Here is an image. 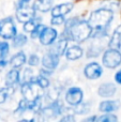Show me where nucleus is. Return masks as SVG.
<instances>
[{"instance_id":"obj_27","label":"nucleus","mask_w":121,"mask_h":122,"mask_svg":"<svg viewBox=\"0 0 121 122\" xmlns=\"http://www.w3.org/2000/svg\"><path fill=\"white\" fill-rule=\"evenodd\" d=\"M9 51H10V45L8 42H0V60L4 59L8 56Z\"/></svg>"},{"instance_id":"obj_4","label":"nucleus","mask_w":121,"mask_h":122,"mask_svg":"<svg viewBox=\"0 0 121 122\" xmlns=\"http://www.w3.org/2000/svg\"><path fill=\"white\" fill-rule=\"evenodd\" d=\"M17 33V29L12 17H5L0 20V36L4 40H12Z\"/></svg>"},{"instance_id":"obj_34","label":"nucleus","mask_w":121,"mask_h":122,"mask_svg":"<svg viewBox=\"0 0 121 122\" xmlns=\"http://www.w3.org/2000/svg\"><path fill=\"white\" fill-rule=\"evenodd\" d=\"M115 80L117 84L121 85V70H119V71L115 74Z\"/></svg>"},{"instance_id":"obj_13","label":"nucleus","mask_w":121,"mask_h":122,"mask_svg":"<svg viewBox=\"0 0 121 122\" xmlns=\"http://www.w3.org/2000/svg\"><path fill=\"white\" fill-rule=\"evenodd\" d=\"M68 44H69V40L61 36L57 41H55L51 44L50 53H54L58 56H63L66 49L68 48Z\"/></svg>"},{"instance_id":"obj_35","label":"nucleus","mask_w":121,"mask_h":122,"mask_svg":"<svg viewBox=\"0 0 121 122\" xmlns=\"http://www.w3.org/2000/svg\"><path fill=\"white\" fill-rule=\"evenodd\" d=\"M30 1H31V0H18V3H17V6H24V5H28Z\"/></svg>"},{"instance_id":"obj_10","label":"nucleus","mask_w":121,"mask_h":122,"mask_svg":"<svg viewBox=\"0 0 121 122\" xmlns=\"http://www.w3.org/2000/svg\"><path fill=\"white\" fill-rule=\"evenodd\" d=\"M35 16V11L32 6L24 5V6H17L16 10V18L19 23H25V21L29 20V19L33 18Z\"/></svg>"},{"instance_id":"obj_31","label":"nucleus","mask_w":121,"mask_h":122,"mask_svg":"<svg viewBox=\"0 0 121 122\" xmlns=\"http://www.w3.org/2000/svg\"><path fill=\"white\" fill-rule=\"evenodd\" d=\"M27 63L30 66H36V65H39V63H40V58H39L38 55L32 54V55H30L29 57H28Z\"/></svg>"},{"instance_id":"obj_25","label":"nucleus","mask_w":121,"mask_h":122,"mask_svg":"<svg viewBox=\"0 0 121 122\" xmlns=\"http://www.w3.org/2000/svg\"><path fill=\"white\" fill-rule=\"evenodd\" d=\"M96 121L99 122H117L118 118L113 114H109V112H104V115L100 117H96Z\"/></svg>"},{"instance_id":"obj_32","label":"nucleus","mask_w":121,"mask_h":122,"mask_svg":"<svg viewBox=\"0 0 121 122\" xmlns=\"http://www.w3.org/2000/svg\"><path fill=\"white\" fill-rule=\"evenodd\" d=\"M66 21V18L64 16H51V25H55V26H59V25H62L64 24Z\"/></svg>"},{"instance_id":"obj_2","label":"nucleus","mask_w":121,"mask_h":122,"mask_svg":"<svg viewBox=\"0 0 121 122\" xmlns=\"http://www.w3.org/2000/svg\"><path fill=\"white\" fill-rule=\"evenodd\" d=\"M114 19V12L107 8L96 10L90 14L88 23L92 30H106Z\"/></svg>"},{"instance_id":"obj_15","label":"nucleus","mask_w":121,"mask_h":122,"mask_svg":"<svg viewBox=\"0 0 121 122\" xmlns=\"http://www.w3.org/2000/svg\"><path fill=\"white\" fill-rule=\"evenodd\" d=\"M117 88L111 82H105V84L100 85L98 89V94L101 97H111L115 95Z\"/></svg>"},{"instance_id":"obj_8","label":"nucleus","mask_w":121,"mask_h":122,"mask_svg":"<svg viewBox=\"0 0 121 122\" xmlns=\"http://www.w3.org/2000/svg\"><path fill=\"white\" fill-rule=\"evenodd\" d=\"M58 36V32L55 28L51 27H45L44 29L42 30L41 34L39 36V40H40V43L44 46H50L56 40H57Z\"/></svg>"},{"instance_id":"obj_23","label":"nucleus","mask_w":121,"mask_h":122,"mask_svg":"<svg viewBox=\"0 0 121 122\" xmlns=\"http://www.w3.org/2000/svg\"><path fill=\"white\" fill-rule=\"evenodd\" d=\"M27 42H28V38L24 33H16V36L12 39V44L14 47H21Z\"/></svg>"},{"instance_id":"obj_24","label":"nucleus","mask_w":121,"mask_h":122,"mask_svg":"<svg viewBox=\"0 0 121 122\" xmlns=\"http://www.w3.org/2000/svg\"><path fill=\"white\" fill-rule=\"evenodd\" d=\"M29 110V101L26 99H23L18 102V105H17L16 109L14 110L15 115H23L25 112Z\"/></svg>"},{"instance_id":"obj_30","label":"nucleus","mask_w":121,"mask_h":122,"mask_svg":"<svg viewBox=\"0 0 121 122\" xmlns=\"http://www.w3.org/2000/svg\"><path fill=\"white\" fill-rule=\"evenodd\" d=\"M33 77H34L33 71H32L30 67H27V69H25V71H24V76H23V79H24L23 82L32 81V80H33Z\"/></svg>"},{"instance_id":"obj_7","label":"nucleus","mask_w":121,"mask_h":122,"mask_svg":"<svg viewBox=\"0 0 121 122\" xmlns=\"http://www.w3.org/2000/svg\"><path fill=\"white\" fill-rule=\"evenodd\" d=\"M66 102L70 106L74 107V106L78 105L79 103L83 102L84 99V92L79 87H71L68 89L66 93Z\"/></svg>"},{"instance_id":"obj_1","label":"nucleus","mask_w":121,"mask_h":122,"mask_svg":"<svg viewBox=\"0 0 121 122\" xmlns=\"http://www.w3.org/2000/svg\"><path fill=\"white\" fill-rule=\"evenodd\" d=\"M92 31L93 30L87 20L74 17V18L66 19L64 31L62 32L61 36L66 38L69 41H73L75 43H81L90 38Z\"/></svg>"},{"instance_id":"obj_29","label":"nucleus","mask_w":121,"mask_h":122,"mask_svg":"<svg viewBox=\"0 0 121 122\" xmlns=\"http://www.w3.org/2000/svg\"><path fill=\"white\" fill-rule=\"evenodd\" d=\"M75 107V112L79 115H85L89 112V105L88 104H83V103H79L78 105L74 106Z\"/></svg>"},{"instance_id":"obj_20","label":"nucleus","mask_w":121,"mask_h":122,"mask_svg":"<svg viewBox=\"0 0 121 122\" xmlns=\"http://www.w3.org/2000/svg\"><path fill=\"white\" fill-rule=\"evenodd\" d=\"M108 45H109V47L117 48L121 51V26L116 28V30L113 33V36H111V39H109Z\"/></svg>"},{"instance_id":"obj_33","label":"nucleus","mask_w":121,"mask_h":122,"mask_svg":"<svg viewBox=\"0 0 121 122\" xmlns=\"http://www.w3.org/2000/svg\"><path fill=\"white\" fill-rule=\"evenodd\" d=\"M60 121H61V122H66V121H68V122H71V121H75V118H74V116H73V115H70V114H69V115H66V116H64L63 117V118H61V120H60Z\"/></svg>"},{"instance_id":"obj_16","label":"nucleus","mask_w":121,"mask_h":122,"mask_svg":"<svg viewBox=\"0 0 121 122\" xmlns=\"http://www.w3.org/2000/svg\"><path fill=\"white\" fill-rule=\"evenodd\" d=\"M19 82H20V73L18 69L12 67V70H10L5 75V86L15 87Z\"/></svg>"},{"instance_id":"obj_37","label":"nucleus","mask_w":121,"mask_h":122,"mask_svg":"<svg viewBox=\"0 0 121 122\" xmlns=\"http://www.w3.org/2000/svg\"><path fill=\"white\" fill-rule=\"evenodd\" d=\"M5 65H6V61H5V60H4V59H1V60H0V71H1V70L3 69Z\"/></svg>"},{"instance_id":"obj_9","label":"nucleus","mask_w":121,"mask_h":122,"mask_svg":"<svg viewBox=\"0 0 121 122\" xmlns=\"http://www.w3.org/2000/svg\"><path fill=\"white\" fill-rule=\"evenodd\" d=\"M103 69L98 62H90L84 67V75L87 79L94 80L102 76Z\"/></svg>"},{"instance_id":"obj_11","label":"nucleus","mask_w":121,"mask_h":122,"mask_svg":"<svg viewBox=\"0 0 121 122\" xmlns=\"http://www.w3.org/2000/svg\"><path fill=\"white\" fill-rule=\"evenodd\" d=\"M74 8L73 2H66V3H60L53 6L50 10L51 16H66V14L71 12Z\"/></svg>"},{"instance_id":"obj_18","label":"nucleus","mask_w":121,"mask_h":122,"mask_svg":"<svg viewBox=\"0 0 121 122\" xmlns=\"http://www.w3.org/2000/svg\"><path fill=\"white\" fill-rule=\"evenodd\" d=\"M27 61V57L26 55L23 53V51H18L16 53L14 56L11 57L10 61H9V64H10L11 67H14V69H19Z\"/></svg>"},{"instance_id":"obj_19","label":"nucleus","mask_w":121,"mask_h":122,"mask_svg":"<svg viewBox=\"0 0 121 122\" xmlns=\"http://www.w3.org/2000/svg\"><path fill=\"white\" fill-rule=\"evenodd\" d=\"M34 11L42 13H46L51 10L53 8V0H35L32 4Z\"/></svg>"},{"instance_id":"obj_22","label":"nucleus","mask_w":121,"mask_h":122,"mask_svg":"<svg viewBox=\"0 0 121 122\" xmlns=\"http://www.w3.org/2000/svg\"><path fill=\"white\" fill-rule=\"evenodd\" d=\"M32 81L35 82V84L38 85V86L40 87L41 89H43V90H44V89H47L49 87V85H50L48 78H47L46 76L42 75V74H40L39 76H34Z\"/></svg>"},{"instance_id":"obj_36","label":"nucleus","mask_w":121,"mask_h":122,"mask_svg":"<svg viewBox=\"0 0 121 122\" xmlns=\"http://www.w3.org/2000/svg\"><path fill=\"white\" fill-rule=\"evenodd\" d=\"M96 116H91V117H88V118H86L84 122H96Z\"/></svg>"},{"instance_id":"obj_3","label":"nucleus","mask_w":121,"mask_h":122,"mask_svg":"<svg viewBox=\"0 0 121 122\" xmlns=\"http://www.w3.org/2000/svg\"><path fill=\"white\" fill-rule=\"evenodd\" d=\"M102 62L105 67L116 69L121 64V51L117 48H114V47L106 49L103 54Z\"/></svg>"},{"instance_id":"obj_12","label":"nucleus","mask_w":121,"mask_h":122,"mask_svg":"<svg viewBox=\"0 0 121 122\" xmlns=\"http://www.w3.org/2000/svg\"><path fill=\"white\" fill-rule=\"evenodd\" d=\"M59 61H60V56L49 51L46 55H44V57L42 58V65H43V67H46V69L53 70L54 71L58 66Z\"/></svg>"},{"instance_id":"obj_28","label":"nucleus","mask_w":121,"mask_h":122,"mask_svg":"<svg viewBox=\"0 0 121 122\" xmlns=\"http://www.w3.org/2000/svg\"><path fill=\"white\" fill-rule=\"evenodd\" d=\"M44 28H45V26L43 25V24H38V25L35 26V28L30 32V36H31V39H38L39 36L41 34V32H42V30L44 29Z\"/></svg>"},{"instance_id":"obj_21","label":"nucleus","mask_w":121,"mask_h":122,"mask_svg":"<svg viewBox=\"0 0 121 122\" xmlns=\"http://www.w3.org/2000/svg\"><path fill=\"white\" fill-rule=\"evenodd\" d=\"M14 91H15L14 87H10V86H5L4 88L0 89V104H3L14 93Z\"/></svg>"},{"instance_id":"obj_5","label":"nucleus","mask_w":121,"mask_h":122,"mask_svg":"<svg viewBox=\"0 0 121 122\" xmlns=\"http://www.w3.org/2000/svg\"><path fill=\"white\" fill-rule=\"evenodd\" d=\"M39 89H41L35 82L33 81H27V82H21L20 85V92L23 94L24 99L28 100V101H32V100L36 99L38 97H41Z\"/></svg>"},{"instance_id":"obj_6","label":"nucleus","mask_w":121,"mask_h":122,"mask_svg":"<svg viewBox=\"0 0 121 122\" xmlns=\"http://www.w3.org/2000/svg\"><path fill=\"white\" fill-rule=\"evenodd\" d=\"M63 110H64V106L62 104V102L56 100V101L51 102L49 105L42 107L39 112H41L46 118H55L56 116L63 114Z\"/></svg>"},{"instance_id":"obj_17","label":"nucleus","mask_w":121,"mask_h":122,"mask_svg":"<svg viewBox=\"0 0 121 122\" xmlns=\"http://www.w3.org/2000/svg\"><path fill=\"white\" fill-rule=\"evenodd\" d=\"M120 103L119 101H114V100H106L100 103L99 109L102 112H113L119 108Z\"/></svg>"},{"instance_id":"obj_26","label":"nucleus","mask_w":121,"mask_h":122,"mask_svg":"<svg viewBox=\"0 0 121 122\" xmlns=\"http://www.w3.org/2000/svg\"><path fill=\"white\" fill-rule=\"evenodd\" d=\"M36 19H35V16L33 17V18H31V19H29V20H27V21H25L24 23V31L25 32H27V33H30V32L32 31V30L35 28V26L38 25V23H36Z\"/></svg>"},{"instance_id":"obj_14","label":"nucleus","mask_w":121,"mask_h":122,"mask_svg":"<svg viewBox=\"0 0 121 122\" xmlns=\"http://www.w3.org/2000/svg\"><path fill=\"white\" fill-rule=\"evenodd\" d=\"M84 55V49L81 48L79 45H73L66 49L64 51V56L68 60L75 61L77 59H81Z\"/></svg>"}]
</instances>
